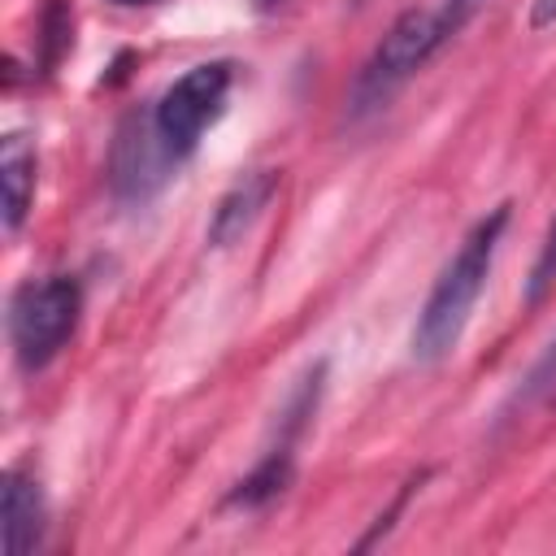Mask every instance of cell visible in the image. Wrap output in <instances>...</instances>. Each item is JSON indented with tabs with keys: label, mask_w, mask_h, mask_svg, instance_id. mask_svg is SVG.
Returning a JSON list of instances; mask_svg holds the SVG:
<instances>
[{
	"label": "cell",
	"mask_w": 556,
	"mask_h": 556,
	"mask_svg": "<svg viewBox=\"0 0 556 556\" xmlns=\"http://www.w3.org/2000/svg\"><path fill=\"white\" fill-rule=\"evenodd\" d=\"M508 217H513L508 200L486 208L465 230V239L456 243L447 265L439 269L434 287H430V295H426V304H421V313L413 321V339H408L417 365H443L456 352V343H460V334H465V326L473 317V304H478V295H482V287L491 278V265H495L500 239L508 230Z\"/></svg>",
	"instance_id": "6da1fadb"
},
{
	"label": "cell",
	"mask_w": 556,
	"mask_h": 556,
	"mask_svg": "<svg viewBox=\"0 0 556 556\" xmlns=\"http://www.w3.org/2000/svg\"><path fill=\"white\" fill-rule=\"evenodd\" d=\"M452 39V26L443 22L439 9H404L387 35L374 43V52L365 56V65L356 70L352 87H348V113L352 117H369L378 109H387L395 100V91L417 78V70H426V61Z\"/></svg>",
	"instance_id": "7a4b0ae2"
},
{
	"label": "cell",
	"mask_w": 556,
	"mask_h": 556,
	"mask_svg": "<svg viewBox=\"0 0 556 556\" xmlns=\"http://www.w3.org/2000/svg\"><path fill=\"white\" fill-rule=\"evenodd\" d=\"M83 317V287L74 274L30 278L9 300V343L26 374L48 369L74 339Z\"/></svg>",
	"instance_id": "3957f363"
},
{
	"label": "cell",
	"mask_w": 556,
	"mask_h": 556,
	"mask_svg": "<svg viewBox=\"0 0 556 556\" xmlns=\"http://www.w3.org/2000/svg\"><path fill=\"white\" fill-rule=\"evenodd\" d=\"M230 87H235V61H200L191 65L187 74H178L148 109V122L161 139V148L182 165L204 130L226 113V100H230Z\"/></svg>",
	"instance_id": "277c9868"
},
{
	"label": "cell",
	"mask_w": 556,
	"mask_h": 556,
	"mask_svg": "<svg viewBox=\"0 0 556 556\" xmlns=\"http://www.w3.org/2000/svg\"><path fill=\"white\" fill-rule=\"evenodd\" d=\"M178 169V161L161 148L148 113H130L122 126H117V139H113V156H109V178H113V191L122 200H148L165 187V178Z\"/></svg>",
	"instance_id": "5b68a950"
},
{
	"label": "cell",
	"mask_w": 556,
	"mask_h": 556,
	"mask_svg": "<svg viewBox=\"0 0 556 556\" xmlns=\"http://www.w3.org/2000/svg\"><path fill=\"white\" fill-rule=\"evenodd\" d=\"M278 182H282L278 169H248V174H239V178L222 191V200L213 204V217H208V230H204L208 248H230V243H239V239L261 222V213L269 208V200L278 195Z\"/></svg>",
	"instance_id": "8992f818"
},
{
	"label": "cell",
	"mask_w": 556,
	"mask_h": 556,
	"mask_svg": "<svg viewBox=\"0 0 556 556\" xmlns=\"http://www.w3.org/2000/svg\"><path fill=\"white\" fill-rule=\"evenodd\" d=\"M0 508H4V547H9V556H30L43 543V530H48V500H43L39 478L26 465L4 469Z\"/></svg>",
	"instance_id": "52a82bcc"
},
{
	"label": "cell",
	"mask_w": 556,
	"mask_h": 556,
	"mask_svg": "<svg viewBox=\"0 0 556 556\" xmlns=\"http://www.w3.org/2000/svg\"><path fill=\"white\" fill-rule=\"evenodd\" d=\"M35 174H39V156L35 143L17 130H9L0 139V182H4V230L17 235L22 222L30 217V200H35Z\"/></svg>",
	"instance_id": "ba28073f"
},
{
	"label": "cell",
	"mask_w": 556,
	"mask_h": 556,
	"mask_svg": "<svg viewBox=\"0 0 556 556\" xmlns=\"http://www.w3.org/2000/svg\"><path fill=\"white\" fill-rule=\"evenodd\" d=\"M291 478H295V443H278L274 439L265 447V456L230 486L226 504L230 508H265L269 500H278L291 486Z\"/></svg>",
	"instance_id": "9c48e42d"
},
{
	"label": "cell",
	"mask_w": 556,
	"mask_h": 556,
	"mask_svg": "<svg viewBox=\"0 0 556 556\" xmlns=\"http://www.w3.org/2000/svg\"><path fill=\"white\" fill-rule=\"evenodd\" d=\"M552 391H556V339H552V343H547V352L530 365V374L521 378V387H517L513 404H530V400L552 395Z\"/></svg>",
	"instance_id": "30bf717a"
},
{
	"label": "cell",
	"mask_w": 556,
	"mask_h": 556,
	"mask_svg": "<svg viewBox=\"0 0 556 556\" xmlns=\"http://www.w3.org/2000/svg\"><path fill=\"white\" fill-rule=\"evenodd\" d=\"M74 43V35H70V9H65V0H52L48 4V13H43V65H56L61 61V52Z\"/></svg>",
	"instance_id": "8fae6325"
},
{
	"label": "cell",
	"mask_w": 556,
	"mask_h": 556,
	"mask_svg": "<svg viewBox=\"0 0 556 556\" xmlns=\"http://www.w3.org/2000/svg\"><path fill=\"white\" fill-rule=\"evenodd\" d=\"M552 282H556V217H552V226H547V235H543V248H539V256H534L526 300H530V304H534V300H543Z\"/></svg>",
	"instance_id": "7c38bea8"
},
{
	"label": "cell",
	"mask_w": 556,
	"mask_h": 556,
	"mask_svg": "<svg viewBox=\"0 0 556 556\" xmlns=\"http://www.w3.org/2000/svg\"><path fill=\"white\" fill-rule=\"evenodd\" d=\"M417 486H421V473H417V478H408V482H404V486H400V495H395V500H391V508H387V513H382V517H378V521H374V530H369V534H365V539H361V543H356V547H374V543H378V539H382V534H387V530H391V526H395V517H400V513H404V504H408V495H413V491H417Z\"/></svg>",
	"instance_id": "4fadbf2b"
},
{
	"label": "cell",
	"mask_w": 556,
	"mask_h": 556,
	"mask_svg": "<svg viewBox=\"0 0 556 556\" xmlns=\"http://www.w3.org/2000/svg\"><path fill=\"white\" fill-rule=\"evenodd\" d=\"M482 4H486V0H443V4H439V13H443V22H447V26H452V35H456V30H465V26L478 17V9H482Z\"/></svg>",
	"instance_id": "5bb4252c"
},
{
	"label": "cell",
	"mask_w": 556,
	"mask_h": 556,
	"mask_svg": "<svg viewBox=\"0 0 556 556\" xmlns=\"http://www.w3.org/2000/svg\"><path fill=\"white\" fill-rule=\"evenodd\" d=\"M556 26V0H530V30H552Z\"/></svg>",
	"instance_id": "9a60e30c"
},
{
	"label": "cell",
	"mask_w": 556,
	"mask_h": 556,
	"mask_svg": "<svg viewBox=\"0 0 556 556\" xmlns=\"http://www.w3.org/2000/svg\"><path fill=\"white\" fill-rule=\"evenodd\" d=\"M117 9H148V4H161V0H113Z\"/></svg>",
	"instance_id": "2e32d148"
},
{
	"label": "cell",
	"mask_w": 556,
	"mask_h": 556,
	"mask_svg": "<svg viewBox=\"0 0 556 556\" xmlns=\"http://www.w3.org/2000/svg\"><path fill=\"white\" fill-rule=\"evenodd\" d=\"M547 404H552V408H556V391H552V395H547Z\"/></svg>",
	"instance_id": "e0dca14e"
}]
</instances>
